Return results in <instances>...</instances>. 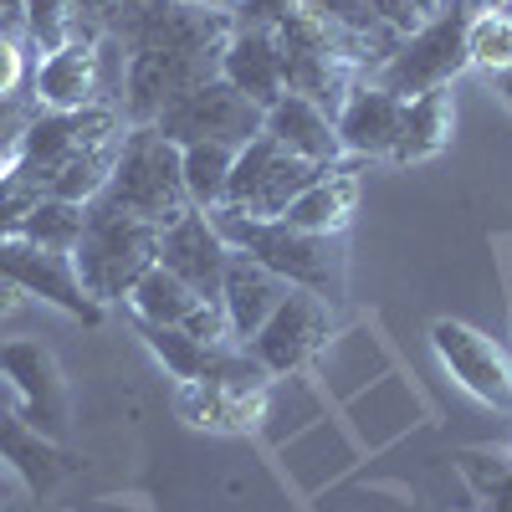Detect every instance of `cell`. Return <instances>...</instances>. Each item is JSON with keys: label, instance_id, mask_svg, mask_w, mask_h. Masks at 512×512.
Instances as JSON below:
<instances>
[{"label": "cell", "instance_id": "cell-1", "mask_svg": "<svg viewBox=\"0 0 512 512\" xmlns=\"http://www.w3.org/2000/svg\"><path fill=\"white\" fill-rule=\"evenodd\" d=\"M210 226L221 231V241L251 262H262L267 272H277L282 282L292 287H308L328 303H338L349 287V251H344V236H313V231H297L287 226L282 216L277 221H256V216H241L231 205H216L205 210Z\"/></svg>", "mask_w": 512, "mask_h": 512}, {"label": "cell", "instance_id": "cell-2", "mask_svg": "<svg viewBox=\"0 0 512 512\" xmlns=\"http://www.w3.org/2000/svg\"><path fill=\"white\" fill-rule=\"evenodd\" d=\"M98 205L123 210L134 221H149L159 231L190 216L195 205H190V190L180 175V144H169L154 123H134L118 144L113 175H108Z\"/></svg>", "mask_w": 512, "mask_h": 512}, {"label": "cell", "instance_id": "cell-3", "mask_svg": "<svg viewBox=\"0 0 512 512\" xmlns=\"http://www.w3.org/2000/svg\"><path fill=\"white\" fill-rule=\"evenodd\" d=\"M154 262H159V226L108 210L98 200L88 205V226H82V241L72 246V267L93 303L103 308L123 303Z\"/></svg>", "mask_w": 512, "mask_h": 512}, {"label": "cell", "instance_id": "cell-4", "mask_svg": "<svg viewBox=\"0 0 512 512\" xmlns=\"http://www.w3.org/2000/svg\"><path fill=\"white\" fill-rule=\"evenodd\" d=\"M123 134H128V118H123V108H113V103L72 108V113L41 108L36 123L26 128V144H21V154L11 159V169H16L21 180H31L41 195H47V185L62 175V169L93 159V154H103V149H118Z\"/></svg>", "mask_w": 512, "mask_h": 512}, {"label": "cell", "instance_id": "cell-5", "mask_svg": "<svg viewBox=\"0 0 512 512\" xmlns=\"http://www.w3.org/2000/svg\"><path fill=\"white\" fill-rule=\"evenodd\" d=\"M466 16L461 6H446L436 16H425L415 31H405L395 41V52L379 62V72L369 77L374 88L395 93V98H420V93H436V88H451V82L472 67L466 62Z\"/></svg>", "mask_w": 512, "mask_h": 512}, {"label": "cell", "instance_id": "cell-6", "mask_svg": "<svg viewBox=\"0 0 512 512\" xmlns=\"http://www.w3.org/2000/svg\"><path fill=\"white\" fill-rule=\"evenodd\" d=\"M123 72H128V52L113 36L103 41H67L62 52L36 57L31 72V98L52 113H72V108H93V103H123Z\"/></svg>", "mask_w": 512, "mask_h": 512}, {"label": "cell", "instance_id": "cell-7", "mask_svg": "<svg viewBox=\"0 0 512 512\" xmlns=\"http://www.w3.org/2000/svg\"><path fill=\"white\" fill-rule=\"evenodd\" d=\"M231 16L180 6V0H113L108 36L134 52H221L231 36Z\"/></svg>", "mask_w": 512, "mask_h": 512}, {"label": "cell", "instance_id": "cell-8", "mask_svg": "<svg viewBox=\"0 0 512 512\" xmlns=\"http://www.w3.org/2000/svg\"><path fill=\"white\" fill-rule=\"evenodd\" d=\"M262 123H267V108H256L246 93H236L226 77L200 82V88H190L154 118V128L169 144H226V149L251 144L262 134Z\"/></svg>", "mask_w": 512, "mask_h": 512}, {"label": "cell", "instance_id": "cell-9", "mask_svg": "<svg viewBox=\"0 0 512 512\" xmlns=\"http://www.w3.org/2000/svg\"><path fill=\"white\" fill-rule=\"evenodd\" d=\"M318 175H323L318 164L292 159V154L277 149L267 134H256V139L241 144L236 159H231V180H226V200H221V205L241 210V216H256V221H277L282 210L303 195Z\"/></svg>", "mask_w": 512, "mask_h": 512}, {"label": "cell", "instance_id": "cell-10", "mask_svg": "<svg viewBox=\"0 0 512 512\" xmlns=\"http://www.w3.org/2000/svg\"><path fill=\"white\" fill-rule=\"evenodd\" d=\"M0 379L16 390L21 415L36 425L47 441H62L72 425V400H67V379L57 354L41 338H6L0 344Z\"/></svg>", "mask_w": 512, "mask_h": 512}, {"label": "cell", "instance_id": "cell-11", "mask_svg": "<svg viewBox=\"0 0 512 512\" xmlns=\"http://www.w3.org/2000/svg\"><path fill=\"white\" fill-rule=\"evenodd\" d=\"M221 77V52H134L123 72V118L154 123L175 98H185L200 82Z\"/></svg>", "mask_w": 512, "mask_h": 512}, {"label": "cell", "instance_id": "cell-12", "mask_svg": "<svg viewBox=\"0 0 512 512\" xmlns=\"http://www.w3.org/2000/svg\"><path fill=\"white\" fill-rule=\"evenodd\" d=\"M333 333V303L308 287H287V297L277 303V313L262 323V333L251 338V354L267 374H292L303 369Z\"/></svg>", "mask_w": 512, "mask_h": 512}, {"label": "cell", "instance_id": "cell-13", "mask_svg": "<svg viewBox=\"0 0 512 512\" xmlns=\"http://www.w3.org/2000/svg\"><path fill=\"white\" fill-rule=\"evenodd\" d=\"M431 349L472 400H482L492 410H512V359L482 328L456 323V318H436L431 323Z\"/></svg>", "mask_w": 512, "mask_h": 512}, {"label": "cell", "instance_id": "cell-14", "mask_svg": "<svg viewBox=\"0 0 512 512\" xmlns=\"http://www.w3.org/2000/svg\"><path fill=\"white\" fill-rule=\"evenodd\" d=\"M0 272H6L26 297H41V303L62 308L77 323H103V303H93L88 287L77 282V267L67 251H47V246H31L26 236H6L0 241Z\"/></svg>", "mask_w": 512, "mask_h": 512}, {"label": "cell", "instance_id": "cell-15", "mask_svg": "<svg viewBox=\"0 0 512 512\" xmlns=\"http://www.w3.org/2000/svg\"><path fill=\"white\" fill-rule=\"evenodd\" d=\"M159 267L175 272L195 297H221L231 246L221 241L216 226H210L205 210H190V216H180L175 226L159 231Z\"/></svg>", "mask_w": 512, "mask_h": 512}, {"label": "cell", "instance_id": "cell-16", "mask_svg": "<svg viewBox=\"0 0 512 512\" xmlns=\"http://www.w3.org/2000/svg\"><path fill=\"white\" fill-rule=\"evenodd\" d=\"M175 410L195 431L251 436L267 420V390H231V384H216V379H180Z\"/></svg>", "mask_w": 512, "mask_h": 512}, {"label": "cell", "instance_id": "cell-17", "mask_svg": "<svg viewBox=\"0 0 512 512\" xmlns=\"http://www.w3.org/2000/svg\"><path fill=\"white\" fill-rule=\"evenodd\" d=\"M400 123H405V98L374 88V82H359L333 118L338 139H344V154H354V159H390L400 144Z\"/></svg>", "mask_w": 512, "mask_h": 512}, {"label": "cell", "instance_id": "cell-18", "mask_svg": "<svg viewBox=\"0 0 512 512\" xmlns=\"http://www.w3.org/2000/svg\"><path fill=\"white\" fill-rule=\"evenodd\" d=\"M262 134H267L277 149H287L292 159H308V164H318V169L344 164V139H338L333 118H328L318 103L297 98V93H282V98L267 108Z\"/></svg>", "mask_w": 512, "mask_h": 512}, {"label": "cell", "instance_id": "cell-19", "mask_svg": "<svg viewBox=\"0 0 512 512\" xmlns=\"http://www.w3.org/2000/svg\"><path fill=\"white\" fill-rule=\"evenodd\" d=\"M221 77L231 82L236 93H246L256 108H272L287 93L277 36L262 31V26H231L226 47H221Z\"/></svg>", "mask_w": 512, "mask_h": 512}, {"label": "cell", "instance_id": "cell-20", "mask_svg": "<svg viewBox=\"0 0 512 512\" xmlns=\"http://www.w3.org/2000/svg\"><path fill=\"white\" fill-rule=\"evenodd\" d=\"M292 282H282L277 272H267L262 262L231 251V267H226V282H221V303H226V318H231V338L236 344H251L262 323L277 313V303L287 297Z\"/></svg>", "mask_w": 512, "mask_h": 512}, {"label": "cell", "instance_id": "cell-21", "mask_svg": "<svg viewBox=\"0 0 512 512\" xmlns=\"http://www.w3.org/2000/svg\"><path fill=\"white\" fill-rule=\"evenodd\" d=\"M0 461L21 477L26 492H52L62 477H72V456L62 451V441H47L21 410L0 415Z\"/></svg>", "mask_w": 512, "mask_h": 512}, {"label": "cell", "instance_id": "cell-22", "mask_svg": "<svg viewBox=\"0 0 512 512\" xmlns=\"http://www.w3.org/2000/svg\"><path fill=\"white\" fill-rule=\"evenodd\" d=\"M354 210H359V175H354V164H333L282 210V221L297 226V231H313V236H344L349 221H354Z\"/></svg>", "mask_w": 512, "mask_h": 512}, {"label": "cell", "instance_id": "cell-23", "mask_svg": "<svg viewBox=\"0 0 512 512\" xmlns=\"http://www.w3.org/2000/svg\"><path fill=\"white\" fill-rule=\"evenodd\" d=\"M451 134H456V98L451 88H436V93H420L405 103V123H400V144L390 154V164H425L451 149Z\"/></svg>", "mask_w": 512, "mask_h": 512}, {"label": "cell", "instance_id": "cell-24", "mask_svg": "<svg viewBox=\"0 0 512 512\" xmlns=\"http://www.w3.org/2000/svg\"><path fill=\"white\" fill-rule=\"evenodd\" d=\"M123 303L134 308V318H139V323H185V318H190V308L200 303V297H195L175 272H164V267L154 262V267L134 282V292H128Z\"/></svg>", "mask_w": 512, "mask_h": 512}, {"label": "cell", "instance_id": "cell-25", "mask_svg": "<svg viewBox=\"0 0 512 512\" xmlns=\"http://www.w3.org/2000/svg\"><path fill=\"white\" fill-rule=\"evenodd\" d=\"M231 159H236V149H226V144H180V175H185L195 210H216L226 200Z\"/></svg>", "mask_w": 512, "mask_h": 512}, {"label": "cell", "instance_id": "cell-26", "mask_svg": "<svg viewBox=\"0 0 512 512\" xmlns=\"http://www.w3.org/2000/svg\"><path fill=\"white\" fill-rule=\"evenodd\" d=\"M82 226H88V205H77V200H52V195H41L36 210L26 216L21 236L31 246H47V251H67L82 241Z\"/></svg>", "mask_w": 512, "mask_h": 512}, {"label": "cell", "instance_id": "cell-27", "mask_svg": "<svg viewBox=\"0 0 512 512\" xmlns=\"http://www.w3.org/2000/svg\"><path fill=\"white\" fill-rule=\"evenodd\" d=\"M466 62L492 72V77L512 67V6L507 11H477L466 21Z\"/></svg>", "mask_w": 512, "mask_h": 512}, {"label": "cell", "instance_id": "cell-28", "mask_svg": "<svg viewBox=\"0 0 512 512\" xmlns=\"http://www.w3.org/2000/svg\"><path fill=\"white\" fill-rule=\"evenodd\" d=\"M67 41H77V11L72 0H26V47L36 57L62 52Z\"/></svg>", "mask_w": 512, "mask_h": 512}, {"label": "cell", "instance_id": "cell-29", "mask_svg": "<svg viewBox=\"0 0 512 512\" xmlns=\"http://www.w3.org/2000/svg\"><path fill=\"white\" fill-rule=\"evenodd\" d=\"M36 113H41V103L31 98V88L26 93H0V164H11L21 154L26 128L36 123Z\"/></svg>", "mask_w": 512, "mask_h": 512}, {"label": "cell", "instance_id": "cell-30", "mask_svg": "<svg viewBox=\"0 0 512 512\" xmlns=\"http://www.w3.org/2000/svg\"><path fill=\"white\" fill-rule=\"evenodd\" d=\"M36 200H41V190H36L31 180H21L16 169L6 164V175H0V241H6V236H21L26 216L36 210Z\"/></svg>", "mask_w": 512, "mask_h": 512}, {"label": "cell", "instance_id": "cell-31", "mask_svg": "<svg viewBox=\"0 0 512 512\" xmlns=\"http://www.w3.org/2000/svg\"><path fill=\"white\" fill-rule=\"evenodd\" d=\"M190 338H200V344H236L231 338V318H226V303L221 297H200V303L190 308V318L180 323Z\"/></svg>", "mask_w": 512, "mask_h": 512}, {"label": "cell", "instance_id": "cell-32", "mask_svg": "<svg viewBox=\"0 0 512 512\" xmlns=\"http://www.w3.org/2000/svg\"><path fill=\"white\" fill-rule=\"evenodd\" d=\"M507 472H512L507 456H487V451H466V456H461V477L472 482L477 497H492V492L507 482Z\"/></svg>", "mask_w": 512, "mask_h": 512}, {"label": "cell", "instance_id": "cell-33", "mask_svg": "<svg viewBox=\"0 0 512 512\" xmlns=\"http://www.w3.org/2000/svg\"><path fill=\"white\" fill-rule=\"evenodd\" d=\"M31 47L26 41H0V93H21L31 88Z\"/></svg>", "mask_w": 512, "mask_h": 512}, {"label": "cell", "instance_id": "cell-34", "mask_svg": "<svg viewBox=\"0 0 512 512\" xmlns=\"http://www.w3.org/2000/svg\"><path fill=\"white\" fill-rule=\"evenodd\" d=\"M287 11H297V0H241L236 6V26H262V31H272Z\"/></svg>", "mask_w": 512, "mask_h": 512}, {"label": "cell", "instance_id": "cell-35", "mask_svg": "<svg viewBox=\"0 0 512 512\" xmlns=\"http://www.w3.org/2000/svg\"><path fill=\"white\" fill-rule=\"evenodd\" d=\"M72 11H77V41H103L108 36L113 0H72Z\"/></svg>", "mask_w": 512, "mask_h": 512}, {"label": "cell", "instance_id": "cell-36", "mask_svg": "<svg viewBox=\"0 0 512 512\" xmlns=\"http://www.w3.org/2000/svg\"><path fill=\"white\" fill-rule=\"evenodd\" d=\"M0 41H26V0H0Z\"/></svg>", "mask_w": 512, "mask_h": 512}, {"label": "cell", "instance_id": "cell-37", "mask_svg": "<svg viewBox=\"0 0 512 512\" xmlns=\"http://www.w3.org/2000/svg\"><path fill=\"white\" fill-rule=\"evenodd\" d=\"M21 303H26V292L0 272V318H11V313H21Z\"/></svg>", "mask_w": 512, "mask_h": 512}, {"label": "cell", "instance_id": "cell-38", "mask_svg": "<svg viewBox=\"0 0 512 512\" xmlns=\"http://www.w3.org/2000/svg\"><path fill=\"white\" fill-rule=\"evenodd\" d=\"M451 6H461L466 16H477V11H507L512 0H451Z\"/></svg>", "mask_w": 512, "mask_h": 512}, {"label": "cell", "instance_id": "cell-39", "mask_svg": "<svg viewBox=\"0 0 512 512\" xmlns=\"http://www.w3.org/2000/svg\"><path fill=\"white\" fill-rule=\"evenodd\" d=\"M487 512H512V472H507V482L487 497Z\"/></svg>", "mask_w": 512, "mask_h": 512}, {"label": "cell", "instance_id": "cell-40", "mask_svg": "<svg viewBox=\"0 0 512 512\" xmlns=\"http://www.w3.org/2000/svg\"><path fill=\"white\" fill-rule=\"evenodd\" d=\"M180 6H200V11H221V16H236L241 0H180Z\"/></svg>", "mask_w": 512, "mask_h": 512}, {"label": "cell", "instance_id": "cell-41", "mask_svg": "<svg viewBox=\"0 0 512 512\" xmlns=\"http://www.w3.org/2000/svg\"><path fill=\"white\" fill-rule=\"evenodd\" d=\"M6 410H21V400H16V390H11V384L0 379V415H6Z\"/></svg>", "mask_w": 512, "mask_h": 512}, {"label": "cell", "instance_id": "cell-42", "mask_svg": "<svg viewBox=\"0 0 512 512\" xmlns=\"http://www.w3.org/2000/svg\"><path fill=\"white\" fill-rule=\"evenodd\" d=\"M497 93H502V103L512 108V67H507V72H497Z\"/></svg>", "mask_w": 512, "mask_h": 512}, {"label": "cell", "instance_id": "cell-43", "mask_svg": "<svg viewBox=\"0 0 512 512\" xmlns=\"http://www.w3.org/2000/svg\"><path fill=\"white\" fill-rule=\"evenodd\" d=\"M420 6H425V11H431V16H436V11L446 6V0H420Z\"/></svg>", "mask_w": 512, "mask_h": 512}, {"label": "cell", "instance_id": "cell-44", "mask_svg": "<svg viewBox=\"0 0 512 512\" xmlns=\"http://www.w3.org/2000/svg\"><path fill=\"white\" fill-rule=\"evenodd\" d=\"M0 502H6V477H0Z\"/></svg>", "mask_w": 512, "mask_h": 512}, {"label": "cell", "instance_id": "cell-45", "mask_svg": "<svg viewBox=\"0 0 512 512\" xmlns=\"http://www.w3.org/2000/svg\"><path fill=\"white\" fill-rule=\"evenodd\" d=\"M0 175H6V164H0Z\"/></svg>", "mask_w": 512, "mask_h": 512}]
</instances>
